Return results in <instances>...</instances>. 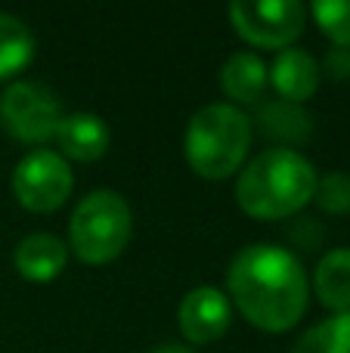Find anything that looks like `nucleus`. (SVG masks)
I'll return each instance as SVG.
<instances>
[{
  "label": "nucleus",
  "mask_w": 350,
  "mask_h": 353,
  "mask_svg": "<svg viewBox=\"0 0 350 353\" xmlns=\"http://www.w3.org/2000/svg\"><path fill=\"white\" fill-rule=\"evenodd\" d=\"M0 121L19 143H47L62 121V103L37 81H16L0 97Z\"/></svg>",
  "instance_id": "nucleus-5"
},
{
  "label": "nucleus",
  "mask_w": 350,
  "mask_h": 353,
  "mask_svg": "<svg viewBox=\"0 0 350 353\" xmlns=\"http://www.w3.org/2000/svg\"><path fill=\"white\" fill-rule=\"evenodd\" d=\"M19 276L28 282H53L68 263V245L53 232H31L12 251Z\"/></svg>",
  "instance_id": "nucleus-11"
},
{
  "label": "nucleus",
  "mask_w": 350,
  "mask_h": 353,
  "mask_svg": "<svg viewBox=\"0 0 350 353\" xmlns=\"http://www.w3.org/2000/svg\"><path fill=\"white\" fill-rule=\"evenodd\" d=\"M267 84H270V81H267V65L251 50L233 53L220 68V90L227 93L233 103L258 105L267 93Z\"/></svg>",
  "instance_id": "nucleus-13"
},
{
  "label": "nucleus",
  "mask_w": 350,
  "mask_h": 353,
  "mask_svg": "<svg viewBox=\"0 0 350 353\" xmlns=\"http://www.w3.org/2000/svg\"><path fill=\"white\" fill-rule=\"evenodd\" d=\"M313 292L332 313H350V248H332L320 257Z\"/></svg>",
  "instance_id": "nucleus-14"
},
{
  "label": "nucleus",
  "mask_w": 350,
  "mask_h": 353,
  "mask_svg": "<svg viewBox=\"0 0 350 353\" xmlns=\"http://www.w3.org/2000/svg\"><path fill=\"white\" fill-rule=\"evenodd\" d=\"M304 6L298 0H236L229 3V22L254 47H295L304 31Z\"/></svg>",
  "instance_id": "nucleus-6"
},
{
  "label": "nucleus",
  "mask_w": 350,
  "mask_h": 353,
  "mask_svg": "<svg viewBox=\"0 0 350 353\" xmlns=\"http://www.w3.org/2000/svg\"><path fill=\"white\" fill-rule=\"evenodd\" d=\"M313 201L326 214H350V174L329 171L326 176H316Z\"/></svg>",
  "instance_id": "nucleus-18"
},
{
  "label": "nucleus",
  "mask_w": 350,
  "mask_h": 353,
  "mask_svg": "<svg viewBox=\"0 0 350 353\" xmlns=\"http://www.w3.org/2000/svg\"><path fill=\"white\" fill-rule=\"evenodd\" d=\"M313 19L335 47L350 50V0H316Z\"/></svg>",
  "instance_id": "nucleus-17"
},
{
  "label": "nucleus",
  "mask_w": 350,
  "mask_h": 353,
  "mask_svg": "<svg viewBox=\"0 0 350 353\" xmlns=\"http://www.w3.org/2000/svg\"><path fill=\"white\" fill-rule=\"evenodd\" d=\"M291 353H350V313H335L316 323L304 332Z\"/></svg>",
  "instance_id": "nucleus-16"
},
{
  "label": "nucleus",
  "mask_w": 350,
  "mask_h": 353,
  "mask_svg": "<svg viewBox=\"0 0 350 353\" xmlns=\"http://www.w3.org/2000/svg\"><path fill=\"white\" fill-rule=\"evenodd\" d=\"M72 168L53 149H34L12 171V195L25 211L50 214L72 195Z\"/></svg>",
  "instance_id": "nucleus-7"
},
{
  "label": "nucleus",
  "mask_w": 350,
  "mask_h": 353,
  "mask_svg": "<svg viewBox=\"0 0 350 353\" xmlns=\"http://www.w3.org/2000/svg\"><path fill=\"white\" fill-rule=\"evenodd\" d=\"M316 168L298 149H264L242 168L236 180V201L258 220L295 217L307 201H313Z\"/></svg>",
  "instance_id": "nucleus-2"
},
{
  "label": "nucleus",
  "mask_w": 350,
  "mask_h": 353,
  "mask_svg": "<svg viewBox=\"0 0 350 353\" xmlns=\"http://www.w3.org/2000/svg\"><path fill=\"white\" fill-rule=\"evenodd\" d=\"M152 353H192L189 347H180V344H161V347H155Z\"/></svg>",
  "instance_id": "nucleus-19"
},
{
  "label": "nucleus",
  "mask_w": 350,
  "mask_h": 353,
  "mask_svg": "<svg viewBox=\"0 0 350 353\" xmlns=\"http://www.w3.org/2000/svg\"><path fill=\"white\" fill-rule=\"evenodd\" d=\"M56 143L62 149V159H74V161H96L109 152V124L93 112H72L62 115L59 128H56Z\"/></svg>",
  "instance_id": "nucleus-10"
},
{
  "label": "nucleus",
  "mask_w": 350,
  "mask_h": 353,
  "mask_svg": "<svg viewBox=\"0 0 350 353\" xmlns=\"http://www.w3.org/2000/svg\"><path fill=\"white\" fill-rule=\"evenodd\" d=\"M134 214L115 189H93L78 201L68 223V248L84 263H109L127 248Z\"/></svg>",
  "instance_id": "nucleus-4"
},
{
  "label": "nucleus",
  "mask_w": 350,
  "mask_h": 353,
  "mask_svg": "<svg viewBox=\"0 0 350 353\" xmlns=\"http://www.w3.org/2000/svg\"><path fill=\"white\" fill-rule=\"evenodd\" d=\"M251 146V118L233 103L202 105L186 124V161L205 180H227Z\"/></svg>",
  "instance_id": "nucleus-3"
},
{
  "label": "nucleus",
  "mask_w": 350,
  "mask_h": 353,
  "mask_svg": "<svg viewBox=\"0 0 350 353\" xmlns=\"http://www.w3.org/2000/svg\"><path fill=\"white\" fill-rule=\"evenodd\" d=\"M34 59V34L12 12H0V78L22 72Z\"/></svg>",
  "instance_id": "nucleus-15"
},
{
  "label": "nucleus",
  "mask_w": 350,
  "mask_h": 353,
  "mask_svg": "<svg viewBox=\"0 0 350 353\" xmlns=\"http://www.w3.org/2000/svg\"><path fill=\"white\" fill-rule=\"evenodd\" d=\"M177 323L186 341L211 344L227 335L229 323H233V304L220 288L198 285L183 294V301L177 307Z\"/></svg>",
  "instance_id": "nucleus-8"
},
{
  "label": "nucleus",
  "mask_w": 350,
  "mask_h": 353,
  "mask_svg": "<svg viewBox=\"0 0 350 353\" xmlns=\"http://www.w3.org/2000/svg\"><path fill=\"white\" fill-rule=\"evenodd\" d=\"M320 78H322L320 62H316L307 50H298V47L279 50L273 65L267 68V81H270L273 90L279 93V99L298 103V105H304L320 90Z\"/></svg>",
  "instance_id": "nucleus-9"
},
{
  "label": "nucleus",
  "mask_w": 350,
  "mask_h": 353,
  "mask_svg": "<svg viewBox=\"0 0 350 353\" xmlns=\"http://www.w3.org/2000/svg\"><path fill=\"white\" fill-rule=\"evenodd\" d=\"M227 294L251 325L289 332L307 310L310 285L298 254L270 242L242 248L227 273Z\"/></svg>",
  "instance_id": "nucleus-1"
},
{
  "label": "nucleus",
  "mask_w": 350,
  "mask_h": 353,
  "mask_svg": "<svg viewBox=\"0 0 350 353\" xmlns=\"http://www.w3.org/2000/svg\"><path fill=\"white\" fill-rule=\"evenodd\" d=\"M254 124L264 130V137L285 143V149L307 143L313 134V118L307 115V109L298 103H285V99H260Z\"/></svg>",
  "instance_id": "nucleus-12"
}]
</instances>
